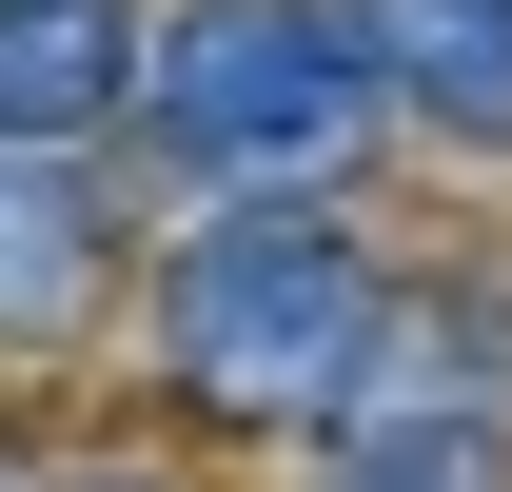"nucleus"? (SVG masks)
Wrapping results in <instances>:
<instances>
[{
    "label": "nucleus",
    "mask_w": 512,
    "mask_h": 492,
    "mask_svg": "<svg viewBox=\"0 0 512 492\" xmlns=\"http://www.w3.org/2000/svg\"><path fill=\"white\" fill-rule=\"evenodd\" d=\"M138 315H158V394L197 433H335L394 335V256L335 197H197Z\"/></svg>",
    "instance_id": "nucleus-1"
},
{
    "label": "nucleus",
    "mask_w": 512,
    "mask_h": 492,
    "mask_svg": "<svg viewBox=\"0 0 512 492\" xmlns=\"http://www.w3.org/2000/svg\"><path fill=\"white\" fill-rule=\"evenodd\" d=\"M138 138L197 197H335L355 138H394V99L355 60V0H178L138 60Z\"/></svg>",
    "instance_id": "nucleus-2"
},
{
    "label": "nucleus",
    "mask_w": 512,
    "mask_h": 492,
    "mask_svg": "<svg viewBox=\"0 0 512 492\" xmlns=\"http://www.w3.org/2000/svg\"><path fill=\"white\" fill-rule=\"evenodd\" d=\"M119 178L99 138H0V355H79L119 296Z\"/></svg>",
    "instance_id": "nucleus-3"
},
{
    "label": "nucleus",
    "mask_w": 512,
    "mask_h": 492,
    "mask_svg": "<svg viewBox=\"0 0 512 492\" xmlns=\"http://www.w3.org/2000/svg\"><path fill=\"white\" fill-rule=\"evenodd\" d=\"M355 60H375L394 138L512 158V0H355Z\"/></svg>",
    "instance_id": "nucleus-4"
},
{
    "label": "nucleus",
    "mask_w": 512,
    "mask_h": 492,
    "mask_svg": "<svg viewBox=\"0 0 512 492\" xmlns=\"http://www.w3.org/2000/svg\"><path fill=\"white\" fill-rule=\"evenodd\" d=\"M158 20L138 0H0V138H119Z\"/></svg>",
    "instance_id": "nucleus-5"
},
{
    "label": "nucleus",
    "mask_w": 512,
    "mask_h": 492,
    "mask_svg": "<svg viewBox=\"0 0 512 492\" xmlns=\"http://www.w3.org/2000/svg\"><path fill=\"white\" fill-rule=\"evenodd\" d=\"M493 473H512V433H335L316 492H493Z\"/></svg>",
    "instance_id": "nucleus-6"
},
{
    "label": "nucleus",
    "mask_w": 512,
    "mask_h": 492,
    "mask_svg": "<svg viewBox=\"0 0 512 492\" xmlns=\"http://www.w3.org/2000/svg\"><path fill=\"white\" fill-rule=\"evenodd\" d=\"M79 492H158V473H79Z\"/></svg>",
    "instance_id": "nucleus-7"
},
{
    "label": "nucleus",
    "mask_w": 512,
    "mask_h": 492,
    "mask_svg": "<svg viewBox=\"0 0 512 492\" xmlns=\"http://www.w3.org/2000/svg\"><path fill=\"white\" fill-rule=\"evenodd\" d=\"M0 492H40V473H20V453H0Z\"/></svg>",
    "instance_id": "nucleus-8"
}]
</instances>
